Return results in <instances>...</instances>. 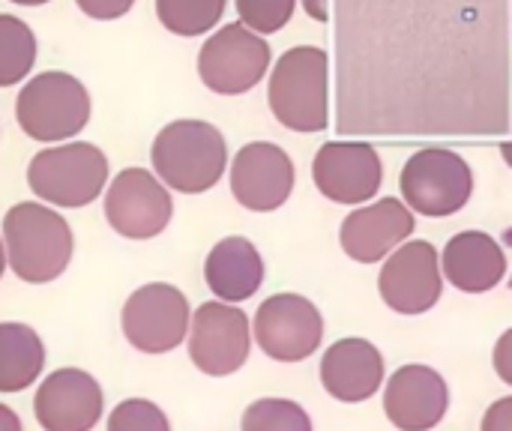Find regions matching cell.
Here are the masks:
<instances>
[{
  "mask_svg": "<svg viewBox=\"0 0 512 431\" xmlns=\"http://www.w3.org/2000/svg\"><path fill=\"white\" fill-rule=\"evenodd\" d=\"M156 15L177 36H201L225 15V0H156Z\"/></svg>",
  "mask_w": 512,
  "mask_h": 431,
  "instance_id": "603a6c76",
  "label": "cell"
},
{
  "mask_svg": "<svg viewBox=\"0 0 512 431\" xmlns=\"http://www.w3.org/2000/svg\"><path fill=\"white\" fill-rule=\"evenodd\" d=\"M483 431H512V396L498 399L486 417H483Z\"/></svg>",
  "mask_w": 512,
  "mask_h": 431,
  "instance_id": "83f0119b",
  "label": "cell"
},
{
  "mask_svg": "<svg viewBox=\"0 0 512 431\" xmlns=\"http://www.w3.org/2000/svg\"><path fill=\"white\" fill-rule=\"evenodd\" d=\"M120 327L135 351L168 354L189 333V303L174 285H144L126 300L120 312Z\"/></svg>",
  "mask_w": 512,
  "mask_h": 431,
  "instance_id": "ba28073f",
  "label": "cell"
},
{
  "mask_svg": "<svg viewBox=\"0 0 512 431\" xmlns=\"http://www.w3.org/2000/svg\"><path fill=\"white\" fill-rule=\"evenodd\" d=\"M75 3L84 15H90L96 21H114V18L126 15L135 0H75Z\"/></svg>",
  "mask_w": 512,
  "mask_h": 431,
  "instance_id": "4316f807",
  "label": "cell"
},
{
  "mask_svg": "<svg viewBox=\"0 0 512 431\" xmlns=\"http://www.w3.org/2000/svg\"><path fill=\"white\" fill-rule=\"evenodd\" d=\"M255 339L267 357L300 363L321 348L324 318L312 300L300 294H276L255 312Z\"/></svg>",
  "mask_w": 512,
  "mask_h": 431,
  "instance_id": "30bf717a",
  "label": "cell"
},
{
  "mask_svg": "<svg viewBox=\"0 0 512 431\" xmlns=\"http://www.w3.org/2000/svg\"><path fill=\"white\" fill-rule=\"evenodd\" d=\"M231 192L240 207L270 213L282 207L294 192V162L270 141L246 144L231 165Z\"/></svg>",
  "mask_w": 512,
  "mask_h": 431,
  "instance_id": "5bb4252c",
  "label": "cell"
},
{
  "mask_svg": "<svg viewBox=\"0 0 512 431\" xmlns=\"http://www.w3.org/2000/svg\"><path fill=\"white\" fill-rule=\"evenodd\" d=\"M108 180V159L96 144H60L36 153L27 165L33 195L54 207H87Z\"/></svg>",
  "mask_w": 512,
  "mask_h": 431,
  "instance_id": "5b68a950",
  "label": "cell"
},
{
  "mask_svg": "<svg viewBox=\"0 0 512 431\" xmlns=\"http://www.w3.org/2000/svg\"><path fill=\"white\" fill-rule=\"evenodd\" d=\"M438 264L444 267V276L450 279V285L459 288L462 294H486L507 273L504 249L495 243V237H489L483 231L456 234L447 243Z\"/></svg>",
  "mask_w": 512,
  "mask_h": 431,
  "instance_id": "d6986e66",
  "label": "cell"
},
{
  "mask_svg": "<svg viewBox=\"0 0 512 431\" xmlns=\"http://www.w3.org/2000/svg\"><path fill=\"white\" fill-rule=\"evenodd\" d=\"M36 60V36L33 30L15 18L0 15V87L18 84L27 78Z\"/></svg>",
  "mask_w": 512,
  "mask_h": 431,
  "instance_id": "7402d4cb",
  "label": "cell"
},
{
  "mask_svg": "<svg viewBox=\"0 0 512 431\" xmlns=\"http://www.w3.org/2000/svg\"><path fill=\"white\" fill-rule=\"evenodd\" d=\"M321 384L339 402H366L384 384V357L366 339H342L321 360Z\"/></svg>",
  "mask_w": 512,
  "mask_h": 431,
  "instance_id": "ac0fdd59",
  "label": "cell"
},
{
  "mask_svg": "<svg viewBox=\"0 0 512 431\" xmlns=\"http://www.w3.org/2000/svg\"><path fill=\"white\" fill-rule=\"evenodd\" d=\"M450 405L447 381L429 366H402L384 390V414L399 431L435 429Z\"/></svg>",
  "mask_w": 512,
  "mask_h": 431,
  "instance_id": "2e32d148",
  "label": "cell"
},
{
  "mask_svg": "<svg viewBox=\"0 0 512 431\" xmlns=\"http://www.w3.org/2000/svg\"><path fill=\"white\" fill-rule=\"evenodd\" d=\"M207 288L219 297V303H243L264 282V261L252 240L228 237L219 240L204 264Z\"/></svg>",
  "mask_w": 512,
  "mask_h": 431,
  "instance_id": "ffe728a7",
  "label": "cell"
},
{
  "mask_svg": "<svg viewBox=\"0 0 512 431\" xmlns=\"http://www.w3.org/2000/svg\"><path fill=\"white\" fill-rule=\"evenodd\" d=\"M150 159L165 186L183 195H201L222 180L228 144L213 123L174 120L156 135Z\"/></svg>",
  "mask_w": 512,
  "mask_h": 431,
  "instance_id": "7a4b0ae2",
  "label": "cell"
},
{
  "mask_svg": "<svg viewBox=\"0 0 512 431\" xmlns=\"http://www.w3.org/2000/svg\"><path fill=\"white\" fill-rule=\"evenodd\" d=\"M102 387L81 369H57L36 390V420L45 431H90L102 417Z\"/></svg>",
  "mask_w": 512,
  "mask_h": 431,
  "instance_id": "9a60e30c",
  "label": "cell"
},
{
  "mask_svg": "<svg viewBox=\"0 0 512 431\" xmlns=\"http://www.w3.org/2000/svg\"><path fill=\"white\" fill-rule=\"evenodd\" d=\"M108 431H171V423L159 405L147 399H126L111 411Z\"/></svg>",
  "mask_w": 512,
  "mask_h": 431,
  "instance_id": "484cf974",
  "label": "cell"
},
{
  "mask_svg": "<svg viewBox=\"0 0 512 431\" xmlns=\"http://www.w3.org/2000/svg\"><path fill=\"white\" fill-rule=\"evenodd\" d=\"M240 12V24L252 33H276L282 30L291 15L297 0H234Z\"/></svg>",
  "mask_w": 512,
  "mask_h": 431,
  "instance_id": "d4e9b609",
  "label": "cell"
},
{
  "mask_svg": "<svg viewBox=\"0 0 512 431\" xmlns=\"http://www.w3.org/2000/svg\"><path fill=\"white\" fill-rule=\"evenodd\" d=\"M171 216V195L144 168L120 171L105 192V219L126 240H150L162 234Z\"/></svg>",
  "mask_w": 512,
  "mask_h": 431,
  "instance_id": "8fae6325",
  "label": "cell"
},
{
  "mask_svg": "<svg viewBox=\"0 0 512 431\" xmlns=\"http://www.w3.org/2000/svg\"><path fill=\"white\" fill-rule=\"evenodd\" d=\"M15 117L33 141L51 144L75 138L90 120L87 87L69 72H42L21 87Z\"/></svg>",
  "mask_w": 512,
  "mask_h": 431,
  "instance_id": "277c9868",
  "label": "cell"
},
{
  "mask_svg": "<svg viewBox=\"0 0 512 431\" xmlns=\"http://www.w3.org/2000/svg\"><path fill=\"white\" fill-rule=\"evenodd\" d=\"M3 252L21 282L45 285L72 261V228L54 210L24 201L3 216Z\"/></svg>",
  "mask_w": 512,
  "mask_h": 431,
  "instance_id": "6da1fadb",
  "label": "cell"
},
{
  "mask_svg": "<svg viewBox=\"0 0 512 431\" xmlns=\"http://www.w3.org/2000/svg\"><path fill=\"white\" fill-rule=\"evenodd\" d=\"M267 102L273 117L294 132H321L327 126V51L315 45L288 48L270 75Z\"/></svg>",
  "mask_w": 512,
  "mask_h": 431,
  "instance_id": "3957f363",
  "label": "cell"
},
{
  "mask_svg": "<svg viewBox=\"0 0 512 431\" xmlns=\"http://www.w3.org/2000/svg\"><path fill=\"white\" fill-rule=\"evenodd\" d=\"M399 189L411 213L444 219L459 213L471 201L474 174L459 153L447 147H426L405 162Z\"/></svg>",
  "mask_w": 512,
  "mask_h": 431,
  "instance_id": "8992f818",
  "label": "cell"
},
{
  "mask_svg": "<svg viewBox=\"0 0 512 431\" xmlns=\"http://www.w3.org/2000/svg\"><path fill=\"white\" fill-rule=\"evenodd\" d=\"M411 234H414V213L396 198H381L345 216L339 228V243L345 255L354 258L357 264H375L387 258L396 246H402Z\"/></svg>",
  "mask_w": 512,
  "mask_h": 431,
  "instance_id": "e0dca14e",
  "label": "cell"
},
{
  "mask_svg": "<svg viewBox=\"0 0 512 431\" xmlns=\"http://www.w3.org/2000/svg\"><path fill=\"white\" fill-rule=\"evenodd\" d=\"M240 431H312V420L297 402L258 399L246 408Z\"/></svg>",
  "mask_w": 512,
  "mask_h": 431,
  "instance_id": "cb8c5ba5",
  "label": "cell"
},
{
  "mask_svg": "<svg viewBox=\"0 0 512 431\" xmlns=\"http://www.w3.org/2000/svg\"><path fill=\"white\" fill-rule=\"evenodd\" d=\"M12 3H18V6H42L48 0H12Z\"/></svg>",
  "mask_w": 512,
  "mask_h": 431,
  "instance_id": "1f68e13d",
  "label": "cell"
},
{
  "mask_svg": "<svg viewBox=\"0 0 512 431\" xmlns=\"http://www.w3.org/2000/svg\"><path fill=\"white\" fill-rule=\"evenodd\" d=\"M381 159L372 144L330 141L315 153L312 180L336 204H363L381 189Z\"/></svg>",
  "mask_w": 512,
  "mask_h": 431,
  "instance_id": "4fadbf2b",
  "label": "cell"
},
{
  "mask_svg": "<svg viewBox=\"0 0 512 431\" xmlns=\"http://www.w3.org/2000/svg\"><path fill=\"white\" fill-rule=\"evenodd\" d=\"M303 9H306L309 18H315V21H327V18H330L327 0H303Z\"/></svg>",
  "mask_w": 512,
  "mask_h": 431,
  "instance_id": "f546056e",
  "label": "cell"
},
{
  "mask_svg": "<svg viewBox=\"0 0 512 431\" xmlns=\"http://www.w3.org/2000/svg\"><path fill=\"white\" fill-rule=\"evenodd\" d=\"M189 360L210 378L234 375L246 366L252 351L246 312L228 303H201L189 324Z\"/></svg>",
  "mask_w": 512,
  "mask_h": 431,
  "instance_id": "9c48e42d",
  "label": "cell"
},
{
  "mask_svg": "<svg viewBox=\"0 0 512 431\" xmlns=\"http://www.w3.org/2000/svg\"><path fill=\"white\" fill-rule=\"evenodd\" d=\"M381 300L399 315H423L441 300L438 249L426 240L402 243L378 276Z\"/></svg>",
  "mask_w": 512,
  "mask_h": 431,
  "instance_id": "7c38bea8",
  "label": "cell"
},
{
  "mask_svg": "<svg viewBox=\"0 0 512 431\" xmlns=\"http://www.w3.org/2000/svg\"><path fill=\"white\" fill-rule=\"evenodd\" d=\"M3 270H6V252H3V240H0V276H3Z\"/></svg>",
  "mask_w": 512,
  "mask_h": 431,
  "instance_id": "d6a6232c",
  "label": "cell"
},
{
  "mask_svg": "<svg viewBox=\"0 0 512 431\" xmlns=\"http://www.w3.org/2000/svg\"><path fill=\"white\" fill-rule=\"evenodd\" d=\"M45 366V348L33 327L0 324V393L27 390Z\"/></svg>",
  "mask_w": 512,
  "mask_h": 431,
  "instance_id": "44dd1931",
  "label": "cell"
},
{
  "mask_svg": "<svg viewBox=\"0 0 512 431\" xmlns=\"http://www.w3.org/2000/svg\"><path fill=\"white\" fill-rule=\"evenodd\" d=\"M0 431H21V420L12 408L0 405Z\"/></svg>",
  "mask_w": 512,
  "mask_h": 431,
  "instance_id": "4dcf8cb0",
  "label": "cell"
},
{
  "mask_svg": "<svg viewBox=\"0 0 512 431\" xmlns=\"http://www.w3.org/2000/svg\"><path fill=\"white\" fill-rule=\"evenodd\" d=\"M267 69L270 45L240 21L216 30L198 54V75L219 96H240L252 90L261 84Z\"/></svg>",
  "mask_w": 512,
  "mask_h": 431,
  "instance_id": "52a82bcc",
  "label": "cell"
},
{
  "mask_svg": "<svg viewBox=\"0 0 512 431\" xmlns=\"http://www.w3.org/2000/svg\"><path fill=\"white\" fill-rule=\"evenodd\" d=\"M495 369L504 384H512V330H507L495 348Z\"/></svg>",
  "mask_w": 512,
  "mask_h": 431,
  "instance_id": "f1b7e54d",
  "label": "cell"
}]
</instances>
